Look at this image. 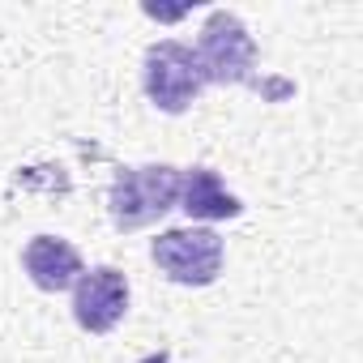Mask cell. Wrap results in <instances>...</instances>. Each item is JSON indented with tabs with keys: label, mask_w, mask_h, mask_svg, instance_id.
<instances>
[{
	"label": "cell",
	"mask_w": 363,
	"mask_h": 363,
	"mask_svg": "<svg viewBox=\"0 0 363 363\" xmlns=\"http://www.w3.org/2000/svg\"><path fill=\"white\" fill-rule=\"evenodd\" d=\"M179 175L167 162H154V167H124L116 175V184L107 193V210H111V223L120 231H141L150 223H158L162 214H171L179 206Z\"/></svg>",
	"instance_id": "cell-1"
},
{
	"label": "cell",
	"mask_w": 363,
	"mask_h": 363,
	"mask_svg": "<svg viewBox=\"0 0 363 363\" xmlns=\"http://www.w3.org/2000/svg\"><path fill=\"white\" fill-rule=\"evenodd\" d=\"M141 86L150 94V103L167 116H179V111H189L201 90L210 86L197 52L189 43H175V39H162L145 52V65H141Z\"/></svg>",
	"instance_id": "cell-2"
},
{
	"label": "cell",
	"mask_w": 363,
	"mask_h": 363,
	"mask_svg": "<svg viewBox=\"0 0 363 363\" xmlns=\"http://www.w3.org/2000/svg\"><path fill=\"white\" fill-rule=\"evenodd\" d=\"M150 257L179 286H210L223 274L227 248H223V235L210 227H175L150 244Z\"/></svg>",
	"instance_id": "cell-3"
},
{
	"label": "cell",
	"mask_w": 363,
	"mask_h": 363,
	"mask_svg": "<svg viewBox=\"0 0 363 363\" xmlns=\"http://www.w3.org/2000/svg\"><path fill=\"white\" fill-rule=\"evenodd\" d=\"M197 60L206 69L210 82L218 86H240V82H252V69H257V43L248 35V26L227 13V9H214L201 26V43H197Z\"/></svg>",
	"instance_id": "cell-4"
},
{
	"label": "cell",
	"mask_w": 363,
	"mask_h": 363,
	"mask_svg": "<svg viewBox=\"0 0 363 363\" xmlns=\"http://www.w3.org/2000/svg\"><path fill=\"white\" fill-rule=\"evenodd\" d=\"M128 312V278L111 265L86 269L73 282V320L86 333H111Z\"/></svg>",
	"instance_id": "cell-5"
},
{
	"label": "cell",
	"mask_w": 363,
	"mask_h": 363,
	"mask_svg": "<svg viewBox=\"0 0 363 363\" xmlns=\"http://www.w3.org/2000/svg\"><path fill=\"white\" fill-rule=\"evenodd\" d=\"M22 265L30 274V282L39 291H69L86 269H82V252L60 240V235H35L22 248Z\"/></svg>",
	"instance_id": "cell-6"
},
{
	"label": "cell",
	"mask_w": 363,
	"mask_h": 363,
	"mask_svg": "<svg viewBox=\"0 0 363 363\" xmlns=\"http://www.w3.org/2000/svg\"><path fill=\"white\" fill-rule=\"evenodd\" d=\"M179 210H184L189 218L214 223V218H240L244 201L223 189V179H218L214 167H193V171L179 175Z\"/></svg>",
	"instance_id": "cell-7"
}]
</instances>
